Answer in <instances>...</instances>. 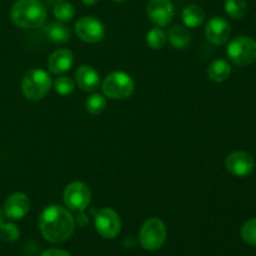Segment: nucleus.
<instances>
[{
    "label": "nucleus",
    "instance_id": "30",
    "mask_svg": "<svg viewBox=\"0 0 256 256\" xmlns=\"http://www.w3.org/2000/svg\"><path fill=\"white\" fill-rule=\"evenodd\" d=\"M112 2H124V0H112Z\"/></svg>",
    "mask_w": 256,
    "mask_h": 256
},
{
    "label": "nucleus",
    "instance_id": "1",
    "mask_svg": "<svg viewBox=\"0 0 256 256\" xmlns=\"http://www.w3.org/2000/svg\"><path fill=\"white\" fill-rule=\"evenodd\" d=\"M39 228L45 240L52 244H62L74 232L75 220L68 209L60 205H50L40 214Z\"/></svg>",
    "mask_w": 256,
    "mask_h": 256
},
{
    "label": "nucleus",
    "instance_id": "19",
    "mask_svg": "<svg viewBox=\"0 0 256 256\" xmlns=\"http://www.w3.org/2000/svg\"><path fill=\"white\" fill-rule=\"evenodd\" d=\"M168 39L175 49H184L190 44L192 35L184 26L175 25V26L170 28L168 32Z\"/></svg>",
    "mask_w": 256,
    "mask_h": 256
},
{
    "label": "nucleus",
    "instance_id": "10",
    "mask_svg": "<svg viewBox=\"0 0 256 256\" xmlns=\"http://www.w3.org/2000/svg\"><path fill=\"white\" fill-rule=\"evenodd\" d=\"M146 15L156 26H166L174 18L175 8L170 0H150L146 6Z\"/></svg>",
    "mask_w": 256,
    "mask_h": 256
},
{
    "label": "nucleus",
    "instance_id": "4",
    "mask_svg": "<svg viewBox=\"0 0 256 256\" xmlns=\"http://www.w3.org/2000/svg\"><path fill=\"white\" fill-rule=\"evenodd\" d=\"M134 80L124 72H112L106 75L102 82V92L112 100H122L129 98L134 92Z\"/></svg>",
    "mask_w": 256,
    "mask_h": 256
},
{
    "label": "nucleus",
    "instance_id": "17",
    "mask_svg": "<svg viewBox=\"0 0 256 256\" xmlns=\"http://www.w3.org/2000/svg\"><path fill=\"white\" fill-rule=\"evenodd\" d=\"M232 74V66L224 59H216L208 68V76L215 82H225Z\"/></svg>",
    "mask_w": 256,
    "mask_h": 256
},
{
    "label": "nucleus",
    "instance_id": "29",
    "mask_svg": "<svg viewBox=\"0 0 256 256\" xmlns=\"http://www.w3.org/2000/svg\"><path fill=\"white\" fill-rule=\"evenodd\" d=\"M4 222V212H2V210L0 209V225Z\"/></svg>",
    "mask_w": 256,
    "mask_h": 256
},
{
    "label": "nucleus",
    "instance_id": "27",
    "mask_svg": "<svg viewBox=\"0 0 256 256\" xmlns=\"http://www.w3.org/2000/svg\"><path fill=\"white\" fill-rule=\"evenodd\" d=\"M40 256H72L68 252L62 249H48Z\"/></svg>",
    "mask_w": 256,
    "mask_h": 256
},
{
    "label": "nucleus",
    "instance_id": "2",
    "mask_svg": "<svg viewBox=\"0 0 256 256\" xmlns=\"http://www.w3.org/2000/svg\"><path fill=\"white\" fill-rule=\"evenodd\" d=\"M10 19L22 29H35L44 24L46 10L39 0H18L10 10Z\"/></svg>",
    "mask_w": 256,
    "mask_h": 256
},
{
    "label": "nucleus",
    "instance_id": "9",
    "mask_svg": "<svg viewBox=\"0 0 256 256\" xmlns=\"http://www.w3.org/2000/svg\"><path fill=\"white\" fill-rule=\"evenodd\" d=\"M78 36L85 42H99L105 35V28L99 19L94 16H82L75 22Z\"/></svg>",
    "mask_w": 256,
    "mask_h": 256
},
{
    "label": "nucleus",
    "instance_id": "6",
    "mask_svg": "<svg viewBox=\"0 0 256 256\" xmlns=\"http://www.w3.org/2000/svg\"><path fill=\"white\" fill-rule=\"evenodd\" d=\"M165 240H166V226L162 220L158 218H152L142 224L140 229L139 242L145 250L149 252L159 250L164 245Z\"/></svg>",
    "mask_w": 256,
    "mask_h": 256
},
{
    "label": "nucleus",
    "instance_id": "11",
    "mask_svg": "<svg viewBox=\"0 0 256 256\" xmlns=\"http://www.w3.org/2000/svg\"><path fill=\"white\" fill-rule=\"evenodd\" d=\"M225 168L234 176L245 178L254 172L255 160L249 152H232L225 159Z\"/></svg>",
    "mask_w": 256,
    "mask_h": 256
},
{
    "label": "nucleus",
    "instance_id": "3",
    "mask_svg": "<svg viewBox=\"0 0 256 256\" xmlns=\"http://www.w3.org/2000/svg\"><path fill=\"white\" fill-rule=\"evenodd\" d=\"M52 82L50 75L42 69H32L24 75L22 82V94L26 99L36 102L49 92Z\"/></svg>",
    "mask_w": 256,
    "mask_h": 256
},
{
    "label": "nucleus",
    "instance_id": "8",
    "mask_svg": "<svg viewBox=\"0 0 256 256\" xmlns=\"http://www.w3.org/2000/svg\"><path fill=\"white\" fill-rule=\"evenodd\" d=\"M95 229L100 236L105 239H114L122 230V222L116 212L109 208L99 210L95 215Z\"/></svg>",
    "mask_w": 256,
    "mask_h": 256
},
{
    "label": "nucleus",
    "instance_id": "21",
    "mask_svg": "<svg viewBox=\"0 0 256 256\" xmlns=\"http://www.w3.org/2000/svg\"><path fill=\"white\" fill-rule=\"evenodd\" d=\"M166 32L159 26L152 28V29L149 30V32L146 34L148 45L154 50L162 49V48L166 44Z\"/></svg>",
    "mask_w": 256,
    "mask_h": 256
},
{
    "label": "nucleus",
    "instance_id": "28",
    "mask_svg": "<svg viewBox=\"0 0 256 256\" xmlns=\"http://www.w3.org/2000/svg\"><path fill=\"white\" fill-rule=\"evenodd\" d=\"M85 5H95L99 0H82Z\"/></svg>",
    "mask_w": 256,
    "mask_h": 256
},
{
    "label": "nucleus",
    "instance_id": "12",
    "mask_svg": "<svg viewBox=\"0 0 256 256\" xmlns=\"http://www.w3.org/2000/svg\"><path fill=\"white\" fill-rule=\"evenodd\" d=\"M230 35H232L230 24L222 16L212 18L205 26V36L214 45L225 44L230 39Z\"/></svg>",
    "mask_w": 256,
    "mask_h": 256
},
{
    "label": "nucleus",
    "instance_id": "26",
    "mask_svg": "<svg viewBox=\"0 0 256 256\" xmlns=\"http://www.w3.org/2000/svg\"><path fill=\"white\" fill-rule=\"evenodd\" d=\"M52 85H54L55 92L60 95H64V96L65 95L72 94L75 89L74 80L70 79V78L68 76L56 78V79L54 80V82H52Z\"/></svg>",
    "mask_w": 256,
    "mask_h": 256
},
{
    "label": "nucleus",
    "instance_id": "25",
    "mask_svg": "<svg viewBox=\"0 0 256 256\" xmlns=\"http://www.w3.org/2000/svg\"><path fill=\"white\" fill-rule=\"evenodd\" d=\"M0 238L6 242H14L20 238V230L12 222H2L0 225Z\"/></svg>",
    "mask_w": 256,
    "mask_h": 256
},
{
    "label": "nucleus",
    "instance_id": "23",
    "mask_svg": "<svg viewBox=\"0 0 256 256\" xmlns=\"http://www.w3.org/2000/svg\"><path fill=\"white\" fill-rule=\"evenodd\" d=\"M106 106V99L102 94H92L85 100V109L92 115L100 114Z\"/></svg>",
    "mask_w": 256,
    "mask_h": 256
},
{
    "label": "nucleus",
    "instance_id": "13",
    "mask_svg": "<svg viewBox=\"0 0 256 256\" xmlns=\"http://www.w3.org/2000/svg\"><path fill=\"white\" fill-rule=\"evenodd\" d=\"M30 208V200L22 192H14L4 202V212L5 216L10 220H20L28 214Z\"/></svg>",
    "mask_w": 256,
    "mask_h": 256
},
{
    "label": "nucleus",
    "instance_id": "5",
    "mask_svg": "<svg viewBox=\"0 0 256 256\" xmlns=\"http://www.w3.org/2000/svg\"><path fill=\"white\" fill-rule=\"evenodd\" d=\"M229 59L239 66L250 65L256 60V40L246 35L232 39L226 48Z\"/></svg>",
    "mask_w": 256,
    "mask_h": 256
},
{
    "label": "nucleus",
    "instance_id": "20",
    "mask_svg": "<svg viewBox=\"0 0 256 256\" xmlns=\"http://www.w3.org/2000/svg\"><path fill=\"white\" fill-rule=\"evenodd\" d=\"M225 12L232 19H242L248 12L246 0H225Z\"/></svg>",
    "mask_w": 256,
    "mask_h": 256
},
{
    "label": "nucleus",
    "instance_id": "24",
    "mask_svg": "<svg viewBox=\"0 0 256 256\" xmlns=\"http://www.w3.org/2000/svg\"><path fill=\"white\" fill-rule=\"evenodd\" d=\"M240 236L248 245L256 246V218L245 222L240 229Z\"/></svg>",
    "mask_w": 256,
    "mask_h": 256
},
{
    "label": "nucleus",
    "instance_id": "7",
    "mask_svg": "<svg viewBox=\"0 0 256 256\" xmlns=\"http://www.w3.org/2000/svg\"><path fill=\"white\" fill-rule=\"evenodd\" d=\"M64 202L70 210L82 212L88 208L92 198V192L88 185L82 182H70L64 190Z\"/></svg>",
    "mask_w": 256,
    "mask_h": 256
},
{
    "label": "nucleus",
    "instance_id": "22",
    "mask_svg": "<svg viewBox=\"0 0 256 256\" xmlns=\"http://www.w3.org/2000/svg\"><path fill=\"white\" fill-rule=\"evenodd\" d=\"M75 15V8L72 2L60 0L54 6V16L59 22H70Z\"/></svg>",
    "mask_w": 256,
    "mask_h": 256
},
{
    "label": "nucleus",
    "instance_id": "18",
    "mask_svg": "<svg viewBox=\"0 0 256 256\" xmlns=\"http://www.w3.org/2000/svg\"><path fill=\"white\" fill-rule=\"evenodd\" d=\"M182 22L188 28H198L204 22L205 20V12L200 5L192 4L188 5L182 10Z\"/></svg>",
    "mask_w": 256,
    "mask_h": 256
},
{
    "label": "nucleus",
    "instance_id": "15",
    "mask_svg": "<svg viewBox=\"0 0 256 256\" xmlns=\"http://www.w3.org/2000/svg\"><path fill=\"white\" fill-rule=\"evenodd\" d=\"M75 80L82 92H94L100 85L99 72L90 65H82L78 68L75 72Z\"/></svg>",
    "mask_w": 256,
    "mask_h": 256
},
{
    "label": "nucleus",
    "instance_id": "16",
    "mask_svg": "<svg viewBox=\"0 0 256 256\" xmlns=\"http://www.w3.org/2000/svg\"><path fill=\"white\" fill-rule=\"evenodd\" d=\"M44 32L52 42H56V44L69 42L70 38H72V32H70L69 28L62 24V22H58L48 24L44 28Z\"/></svg>",
    "mask_w": 256,
    "mask_h": 256
},
{
    "label": "nucleus",
    "instance_id": "14",
    "mask_svg": "<svg viewBox=\"0 0 256 256\" xmlns=\"http://www.w3.org/2000/svg\"><path fill=\"white\" fill-rule=\"evenodd\" d=\"M74 55L68 49H58L48 59V69L52 74H62L72 68Z\"/></svg>",
    "mask_w": 256,
    "mask_h": 256
}]
</instances>
